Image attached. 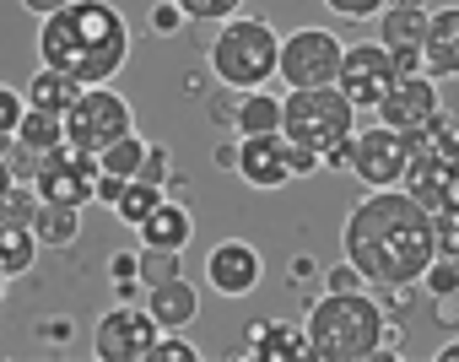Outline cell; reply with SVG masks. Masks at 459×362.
I'll return each instance as SVG.
<instances>
[{
  "mask_svg": "<svg viewBox=\"0 0 459 362\" xmlns=\"http://www.w3.org/2000/svg\"><path fill=\"white\" fill-rule=\"evenodd\" d=\"M341 39L325 33V28H298L281 39V55H276V76L287 87H335V71H341Z\"/></svg>",
  "mask_w": 459,
  "mask_h": 362,
  "instance_id": "9c48e42d",
  "label": "cell"
},
{
  "mask_svg": "<svg viewBox=\"0 0 459 362\" xmlns=\"http://www.w3.org/2000/svg\"><path fill=\"white\" fill-rule=\"evenodd\" d=\"M189 233H195V217L178 206V201H157V211L135 228V238H141V249H173V254H184V244H189Z\"/></svg>",
  "mask_w": 459,
  "mask_h": 362,
  "instance_id": "2e32d148",
  "label": "cell"
},
{
  "mask_svg": "<svg viewBox=\"0 0 459 362\" xmlns=\"http://www.w3.org/2000/svg\"><path fill=\"white\" fill-rule=\"evenodd\" d=\"M195 357H200V351H195L178 330H162V335L152 340V357H146V362H195Z\"/></svg>",
  "mask_w": 459,
  "mask_h": 362,
  "instance_id": "f1b7e54d",
  "label": "cell"
},
{
  "mask_svg": "<svg viewBox=\"0 0 459 362\" xmlns=\"http://www.w3.org/2000/svg\"><path fill=\"white\" fill-rule=\"evenodd\" d=\"M341 244L368 287H411V281H421V271L437 254L432 211H421L400 185L357 201L346 228H341Z\"/></svg>",
  "mask_w": 459,
  "mask_h": 362,
  "instance_id": "6da1fadb",
  "label": "cell"
},
{
  "mask_svg": "<svg viewBox=\"0 0 459 362\" xmlns=\"http://www.w3.org/2000/svg\"><path fill=\"white\" fill-rule=\"evenodd\" d=\"M28 114V98L17 92V87H6L0 82V135H17V119Z\"/></svg>",
  "mask_w": 459,
  "mask_h": 362,
  "instance_id": "d6a6232c",
  "label": "cell"
},
{
  "mask_svg": "<svg viewBox=\"0 0 459 362\" xmlns=\"http://www.w3.org/2000/svg\"><path fill=\"white\" fill-rule=\"evenodd\" d=\"M39 206H44V201H39V190L17 178V185H12L6 195H0V228H33Z\"/></svg>",
  "mask_w": 459,
  "mask_h": 362,
  "instance_id": "4316f807",
  "label": "cell"
},
{
  "mask_svg": "<svg viewBox=\"0 0 459 362\" xmlns=\"http://www.w3.org/2000/svg\"><path fill=\"white\" fill-rule=\"evenodd\" d=\"M173 6H178L189 22H227V17H238L244 0H173Z\"/></svg>",
  "mask_w": 459,
  "mask_h": 362,
  "instance_id": "83f0119b",
  "label": "cell"
},
{
  "mask_svg": "<svg viewBox=\"0 0 459 362\" xmlns=\"http://www.w3.org/2000/svg\"><path fill=\"white\" fill-rule=\"evenodd\" d=\"M130 130H135L130 103H125L108 82L82 87V92H76V103L65 108V141H71V146H82V151H103L108 141H119V135H130Z\"/></svg>",
  "mask_w": 459,
  "mask_h": 362,
  "instance_id": "8992f818",
  "label": "cell"
},
{
  "mask_svg": "<svg viewBox=\"0 0 459 362\" xmlns=\"http://www.w3.org/2000/svg\"><path fill=\"white\" fill-rule=\"evenodd\" d=\"M255 357L260 362H303L308 357V330L292 319H271V324H249Z\"/></svg>",
  "mask_w": 459,
  "mask_h": 362,
  "instance_id": "ac0fdd59",
  "label": "cell"
},
{
  "mask_svg": "<svg viewBox=\"0 0 459 362\" xmlns=\"http://www.w3.org/2000/svg\"><path fill=\"white\" fill-rule=\"evenodd\" d=\"M427 6H384L378 12V44L389 49V55H400V49H421L427 44Z\"/></svg>",
  "mask_w": 459,
  "mask_h": 362,
  "instance_id": "d6986e66",
  "label": "cell"
},
{
  "mask_svg": "<svg viewBox=\"0 0 459 362\" xmlns=\"http://www.w3.org/2000/svg\"><path fill=\"white\" fill-rule=\"evenodd\" d=\"M421 281L432 287V297H459V265L454 260H437L432 254V265L421 271Z\"/></svg>",
  "mask_w": 459,
  "mask_h": 362,
  "instance_id": "f546056e",
  "label": "cell"
},
{
  "mask_svg": "<svg viewBox=\"0 0 459 362\" xmlns=\"http://www.w3.org/2000/svg\"><path fill=\"white\" fill-rule=\"evenodd\" d=\"M405 162H411V141L389 125H373V130H351V157L346 168L362 178L368 190H394L405 178Z\"/></svg>",
  "mask_w": 459,
  "mask_h": 362,
  "instance_id": "30bf717a",
  "label": "cell"
},
{
  "mask_svg": "<svg viewBox=\"0 0 459 362\" xmlns=\"http://www.w3.org/2000/svg\"><path fill=\"white\" fill-rule=\"evenodd\" d=\"M308 276H314V260H308V254H298V260H292V281H308Z\"/></svg>",
  "mask_w": 459,
  "mask_h": 362,
  "instance_id": "ab89813d",
  "label": "cell"
},
{
  "mask_svg": "<svg viewBox=\"0 0 459 362\" xmlns=\"http://www.w3.org/2000/svg\"><path fill=\"white\" fill-rule=\"evenodd\" d=\"M22 151H33V157H44V151H55V146H65V114H49V108H33L28 103V114L17 119V135H12Z\"/></svg>",
  "mask_w": 459,
  "mask_h": 362,
  "instance_id": "ffe728a7",
  "label": "cell"
},
{
  "mask_svg": "<svg viewBox=\"0 0 459 362\" xmlns=\"http://www.w3.org/2000/svg\"><path fill=\"white\" fill-rule=\"evenodd\" d=\"M260 276H265V260H260V249L244 244V238H221V244L205 254V281H211L221 297H249V292L260 287Z\"/></svg>",
  "mask_w": 459,
  "mask_h": 362,
  "instance_id": "5bb4252c",
  "label": "cell"
},
{
  "mask_svg": "<svg viewBox=\"0 0 459 362\" xmlns=\"http://www.w3.org/2000/svg\"><path fill=\"white\" fill-rule=\"evenodd\" d=\"M6 281H12V276H6V271H0V297H6Z\"/></svg>",
  "mask_w": 459,
  "mask_h": 362,
  "instance_id": "f6af8a7d",
  "label": "cell"
},
{
  "mask_svg": "<svg viewBox=\"0 0 459 362\" xmlns=\"http://www.w3.org/2000/svg\"><path fill=\"white\" fill-rule=\"evenodd\" d=\"M39 249H44V244L33 238V228H0V271H6V276L33 271Z\"/></svg>",
  "mask_w": 459,
  "mask_h": 362,
  "instance_id": "d4e9b609",
  "label": "cell"
},
{
  "mask_svg": "<svg viewBox=\"0 0 459 362\" xmlns=\"http://www.w3.org/2000/svg\"><path fill=\"white\" fill-rule=\"evenodd\" d=\"M325 287H330V292H357V287H368V281H362V271H357L351 260H341V265H330Z\"/></svg>",
  "mask_w": 459,
  "mask_h": 362,
  "instance_id": "d590c367",
  "label": "cell"
},
{
  "mask_svg": "<svg viewBox=\"0 0 459 362\" xmlns=\"http://www.w3.org/2000/svg\"><path fill=\"white\" fill-rule=\"evenodd\" d=\"M22 6H28V12H33L39 22H44V17H55L60 6H71V0H22Z\"/></svg>",
  "mask_w": 459,
  "mask_h": 362,
  "instance_id": "f35d334b",
  "label": "cell"
},
{
  "mask_svg": "<svg viewBox=\"0 0 459 362\" xmlns=\"http://www.w3.org/2000/svg\"><path fill=\"white\" fill-rule=\"evenodd\" d=\"M98 173H103V162H98V151H82V146H55V151H44L39 157V168H33V190H39V201H55V206H92V185H98Z\"/></svg>",
  "mask_w": 459,
  "mask_h": 362,
  "instance_id": "ba28073f",
  "label": "cell"
},
{
  "mask_svg": "<svg viewBox=\"0 0 459 362\" xmlns=\"http://www.w3.org/2000/svg\"><path fill=\"white\" fill-rule=\"evenodd\" d=\"M432 244H437V260L459 265V217H432Z\"/></svg>",
  "mask_w": 459,
  "mask_h": 362,
  "instance_id": "1f68e13d",
  "label": "cell"
},
{
  "mask_svg": "<svg viewBox=\"0 0 459 362\" xmlns=\"http://www.w3.org/2000/svg\"><path fill=\"white\" fill-rule=\"evenodd\" d=\"M437 357H443V362H459V340H448V346H443Z\"/></svg>",
  "mask_w": 459,
  "mask_h": 362,
  "instance_id": "7bdbcfd3",
  "label": "cell"
},
{
  "mask_svg": "<svg viewBox=\"0 0 459 362\" xmlns=\"http://www.w3.org/2000/svg\"><path fill=\"white\" fill-rule=\"evenodd\" d=\"M44 330H49V340H65V335H71V319H49Z\"/></svg>",
  "mask_w": 459,
  "mask_h": 362,
  "instance_id": "b9f144b4",
  "label": "cell"
},
{
  "mask_svg": "<svg viewBox=\"0 0 459 362\" xmlns=\"http://www.w3.org/2000/svg\"><path fill=\"white\" fill-rule=\"evenodd\" d=\"M33 238H39L44 249H65V244H76V238H82V211H76V206H55V201H44L39 217H33Z\"/></svg>",
  "mask_w": 459,
  "mask_h": 362,
  "instance_id": "7402d4cb",
  "label": "cell"
},
{
  "mask_svg": "<svg viewBox=\"0 0 459 362\" xmlns=\"http://www.w3.org/2000/svg\"><path fill=\"white\" fill-rule=\"evenodd\" d=\"M276 55H281V39L265 17H227L211 39V71L233 92L265 87L276 76Z\"/></svg>",
  "mask_w": 459,
  "mask_h": 362,
  "instance_id": "5b68a950",
  "label": "cell"
},
{
  "mask_svg": "<svg viewBox=\"0 0 459 362\" xmlns=\"http://www.w3.org/2000/svg\"><path fill=\"white\" fill-rule=\"evenodd\" d=\"M314 168H319V157L292 146L281 130H260V135L238 141V173H244V185H255V190H281V185H292L298 173H314Z\"/></svg>",
  "mask_w": 459,
  "mask_h": 362,
  "instance_id": "52a82bcc",
  "label": "cell"
},
{
  "mask_svg": "<svg viewBox=\"0 0 459 362\" xmlns=\"http://www.w3.org/2000/svg\"><path fill=\"white\" fill-rule=\"evenodd\" d=\"M146 308H152V319H157L162 330H184V324H195V314H200V292H195L184 276H173V281H157V287L146 292Z\"/></svg>",
  "mask_w": 459,
  "mask_h": 362,
  "instance_id": "e0dca14e",
  "label": "cell"
},
{
  "mask_svg": "<svg viewBox=\"0 0 459 362\" xmlns=\"http://www.w3.org/2000/svg\"><path fill=\"white\" fill-rule=\"evenodd\" d=\"M233 125H238V135H260V130H281V98H271L265 87H255V92H244V103H238V114H233Z\"/></svg>",
  "mask_w": 459,
  "mask_h": 362,
  "instance_id": "603a6c76",
  "label": "cell"
},
{
  "mask_svg": "<svg viewBox=\"0 0 459 362\" xmlns=\"http://www.w3.org/2000/svg\"><path fill=\"white\" fill-rule=\"evenodd\" d=\"M17 185V173H12V162H6V151H0V195H6Z\"/></svg>",
  "mask_w": 459,
  "mask_h": 362,
  "instance_id": "60d3db41",
  "label": "cell"
},
{
  "mask_svg": "<svg viewBox=\"0 0 459 362\" xmlns=\"http://www.w3.org/2000/svg\"><path fill=\"white\" fill-rule=\"evenodd\" d=\"M389 82H394V60H389V49L373 39V44H346V55H341V71H335V87L357 103V108H373L384 92H389Z\"/></svg>",
  "mask_w": 459,
  "mask_h": 362,
  "instance_id": "4fadbf2b",
  "label": "cell"
},
{
  "mask_svg": "<svg viewBox=\"0 0 459 362\" xmlns=\"http://www.w3.org/2000/svg\"><path fill=\"white\" fill-rule=\"evenodd\" d=\"M427 76H459V6H437L427 17V44H421Z\"/></svg>",
  "mask_w": 459,
  "mask_h": 362,
  "instance_id": "9a60e30c",
  "label": "cell"
},
{
  "mask_svg": "<svg viewBox=\"0 0 459 362\" xmlns=\"http://www.w3.org/2000/svg\"><path fill=\"white\" fill-rule=\"evenodd\" d=\"M184 22H189V17H184V12L173 6V0H162V6L152 12V33H162V39H173V33H178Z\"/></svg>",
  "mask_w": 459,
  "mask_h": 362,
  "instance_id": "8d00e7d4",
  "label": "cell"
},
{
  "mask_svg": "<svg viewBox=\"0 0 459 362\" xmlns=\"http://www.w3.org/2000/svg\"><path fill=\"white\" fill-rule=\"evenodd\" d=\"M168 190L162 185H146V178H130V185H125V195L114 201V217L125 222V228H141L152 211H157V201H162Z\"/></svg>",
  "mask_w": 459,
  "mask_h": 362,
  "instance_id": "cb8c5ba5",
  "label": "cell"
},
{
  "mask_svg": "<svg viewBox=\"0 0 459 362\" xmlns=\"http://www.w3.org/2000/svg\"><path fill=\"white\" fill-rule=\"evenodd\" d=\"M325 6L335 12V17H346V22H368V17H378L389 0H325Z\"/></svg>",
  "mask_w": 459,
  "mask_h": 362,
  "instance_id": "836d02e7",
  "label": "cell"
},
{
  "mask_svg": "<svg viewBox=\"0 0 459 362\" xmlns=\"http://www.w3.org/2000/svg\"><path fill=\"white\" fill-rule=\"evenodd\" d=\"M125 60H130V28L108 0H71L39 28V65H55L82 87L114 82Z\"/></svg>",
  "mask_w": 459,
  "mask_h": 362,
  "instance_id": "7a4b0ae2",
  "label": "cell"
},
{
  "mask_svg": "<svg viewBox=\"0 0 459 362\" xmlns=\"http://www.w3.org/2000/svg\"><path fill=\"white\" fill-rule=\"evenodd\" d=\"M125 185H130V178H119V173H98V185H92V201H103V206L114 211V201L125 195Z\"/></svg>",
  "mask_w": 459,
  "mask_h": 362,
  "instance_id": "74e56055",
  "label": "cell"
},
{
  "mask_svg": "<svg viewBox=\"0 0 459 362\" xmlns=\"http://www.w3.org/2000/svg\"><path fill=\"white\" fill-rule=\"evenodd\" d=\"M141 157H146V141L130 130V135H119V141H108L103 151H98V162H103V173H119V178H135L141 173Z\"/></svg>",
  "mask_w": 459,
  "mask_h": 362,
  "instance_id": "484cf974",
  "label": "cell"
},
{
  "mask_svg": "<svg viewBox=\"0 0 459 362\" xmlns=\"http://www.w3.org/2000/svg\"><path fill=\"white\" fill-rule=\"evenodd\" d=\"M303 330H308V357H319V362H368V357L394 351V335H400L362 287L325 292Z\"/></svg>",
  "mask_w": 459,
  "mask_h": 362,
  "instance_id": "3957f363",
  "label": "cell"
},
{
  "mask_svg": "<svg viewBox=\"0 0 459 362\" xmlns=\"http://www.w3.org/2000/svg\"><path fill=\"white\" fill-rule=\"evenodd\" d=\"M135 178H146V185H162V190H168V151H162V146H146Z\"/></svg>",
  "mask_w": 459,
  "mask_h": 362,
  "instance_id": "e575fe53",
  "label": "cell"
},
{
  "mask_svg": "<svg viewBox=\"0 0 459 362\" xmlns=\"http://www.w3.org/2000/svg\"><path fill=\"white\" fill-rule=\"evenodd\" d=\"M389 6H427V0H389Z\"/></svg>",
  "mask_w": 459,
  "mask_h": 362,
  "instance_id": "ee69618b",
  "label": "cell"
},
{
  "mask_svg": "<svg viewBox=\"0 0 459 362\" xmlns=\"http://www.w3.org/2000/svg\"><path fill=\"white\" fill-rule=\"evenodd\" d=\"M351 130H357V103L341 87H292L281 98V135L292 146L314 151L319 168L335 146L351 141Z\"/></svg>",
  "mask_w": 459,
  "mask_h": 362,
  "instance_id": "277c9868",
  "label": "cell"
},
{
  "mask_svg": "<svg viewBox=\"0 0 459 362\" xmlns=\"http://www.w3.org/2000/svg\"><path fill=\"white\" fill-rule=\"evenodd\" d=\"M373 114H378V125H389V130H400V135H421V130L443 114L437 76H427V71H405V76H394L389 92L373 103Z\"/></svg>",
  "mask_w": 459,
  "mask_h": 362,
  "instance_id": "8fae6325",
  "label": "cell"
},
{
  "mask_svg": "<svg viewBox=\"0 0 459 362\" xmlns=\"http://www.w3.org/2000/svg\"><path fill=\"white\" fill-rule=\"evenodd\" d=\"M76 92H82V82H71V76H65V71H55V65H39L22 98H28L33 108H49V114H65V108L76 103Z\"/></svg>",
  "mask_w": 459,
  "mask_h": 362,
  "instance_id": "44dd1931",
  "label": "cell"
},
{
  "mask_svg": "<svg viewBox=\"0 0 459 362\" xmlns=\"http://www.w3.org/2000/svg\"><path fill=\"white\" fill-rule=\"evenodd\" d=\"M162 335V324L152 319V308H135V303H119L98 319L92 330V351L103 362H146L152 357V340Z\"/></svg>",
  "mask_w": 459,
  "mask_h": 362,
  "instance_id": "7c38bea8",
  "label": "cell"
},
{
  "mask_svg": "<svg viewBox=\"0 0 459 362\" xmlns=\"http://www.w3.org/2000/svg\"><path fill=\"white\" fill-rule=\"evenodd\" d=\"M141 276H146L152 287H157V281H173V276H178V254H173V249H146Z\"/></svg>",
  "mask_w": 459,
  "mask_h": 362,
  "instance_id": "4dcf8cb0",
  "label": "cell"
}]
</instances>
